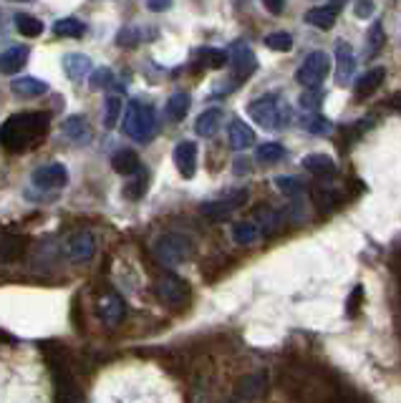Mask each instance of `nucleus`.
<instances>
[{
  "label": "nucleus",
  "mask_w": 401,
  "mask_h": 403,
  "mask_svg": "<svg viewBox=\"0 0 401 403\" xmlns=\"http://www.w3.org/2000/svg\"><path fill=\"white\" fill-rule=\"evenodd\" d=\"M303 166H306L311 174H318V177H331L336 171L333 159L326 154H308L306 159H303Z\"/></svg>",
  "instance_id": "25"
},
{
  "label": "nucleus",
  "mask_w": 401,
  "mask_h": 403,
  "mask_svg": "<svg viewBox=\"0 0 401 403\" xmlns=\"http://www.w3.org/2000/svg\"><path fill=\"white\" fill-rule=\"evenodd\" d=\"M353 71H356V55H353V48L343 41L336 43V81L343 86V83L351 81Z\"/></svg>",
  "instance_id": "13"
},
{
  "label": "nucleus",
  "mask_w": 401,
  "mask_h": 403,
  "mask_svg": "<svg viewBox=\"0 0 401 403\" xmlns=\"http://www.w3.org/2000/svg\"><path fill=\"white\" fill-rule=\"evenodd\" d=\"M336 18H338V11H336L333 6H321V8H311V11L306 13V23L313 28H318V31H328V28L336 26Z\"/></svg>",
  "instance_id": "20"
},
{
  "label": "nucleus",
  "mask_w": 401,
  "mask_h": 403,
  "mask_svg": "<svg viewBox=\"0 0 401 403\" xmlns=\"http://www.w3.org/2000/svg\"><path fill=\"white\" fill-rule=\"evenodd\" d=\"M119 117H122V99H119V96H109V99H106V111H104V127L114 129Z\"/></svg>",
  "instance_id": "34"
},
{
  "label": "nucleus",
  "mask_w": 401,
  "mask_h": 403,
  "mask_svg": "<svg viewBox=\"0 0 401 403\" xmlns=\"http://www.w3.org/2000/svg\"><path fill=\"white\" fill-rule=\"evenodd\" d=\"M245 171H247V161L245 159L235 161V174H245Z\"/></svg>",
  "instance_id": "46"
},
{
  "label": "nucleus",
  "mask_w": 401,
  "mask_h": 403,
  "mask_svg": "<svg viewBox=\"0 0 401 403\" xmlns=\"http://www.w3.org/2000/svg\"><path fill=\"white\" fill-rule=\"evenodd\" d=\"M197 58H200L202 66H207V68H225L228 66V50H220V48L197 50Z\"/></svg>",
  "instance_id": "30"
},
{
  "label": "nucleus",
  "mask_w": 401,
  "mask_h": 403,
  "mask_svg": "<svg viewBox=\"0 0 401 403\" xmlns=\"http://www.w3.org/2000/svg\"><path fill=\"white\" fill-rule=\"evenodd\" d=\"M262 6L267 8V13H273V16H280L285 8V0H262Z\"/></svg>",
  "instance_id": "44"
},
{
  "label": "nucleus",
  "mask_w": 401,
  "mask_h": 403,
  "mask_svg": "<svg viewBox=\"0 0 401 403\" xmlns=\"http://www.w3.org/2000/svg\"><path fill=\"white\" fill-rule=\"evenodd\" d=\"M137 182H132L129 184L127 189H124V194H127V199H141L144 197V192H146V171H137Z\"/></svg>",
  "instance_id": "40"
},
{
  "label": "nucleus",
  "mask_w": 401,
  "mask_h": 403,
  "mask_svg": "<svg viewBox=\"0 0 401 403\" xmlns=\"http://www.w3.org/2000/svg\"><path fill=\"white\" fill-rule=\"evenodd\" d=\"M94 252H96V237H94V232H86V230L84 232H76L66 245L68 260L76 262V265L89 262L91 257H94Z\"/></svg>",
  "instance_id": "11"
},
{
  "label": "nucleus",
  "mask_w": 401,
  "mask_h": 403,
  "mask_svg": "<svg viewBox=\"0 0 401 403\" xmlns=\"http://www.w3.org/2000/svg\"><path fill=\"white\" fill-rule=\"evenodd\" d=\"M16 26L18 31H21V36H26V38H38V36L43 33V23H41L38 18L28 16V13H18Z\"/></svg>",
  "instance_id": "28"
},
{
  "label": "nucleus",
  "mask_w": 401,
  "mask_h": 403,
  "mask_svg": "<svg viewBox=\"0 0 401 403\" xmlns=\"http://www.w3.org/2000/svg\"><path fill=\"white\" fill-rule=\"evenodd\" d=\"M139 41H141V36H139V28L137 26H124L117 36V43L122 45V48H134V45H139Z\"/></svg>",
  "instance_id": "36"
},
{
  "label": "nucleus",
  "mask_w": 401,
  "mask_h": 403,
  "mask_svg": "<svg viewBox=\"0 0 401 403\" xmlns=\"http://www.w3.org/2000/svg\"><path fill=\"white\" fill-rule=\"evenodd\" d=\"M280 222V215L273 210H267V207H262V210H257V227H262L265 232H273L275 227H278Z\"/></svg>",
  "instance_id": "38"
},
{
  "label": "nucleus",
  "mask_w": 401,
  "mask_h": 403,
  "mask_svg": "<svg viewBox=\"0 0 401 403\" xmlns=\"http://www.w3.org/2000/svg\"><path fill=\"white\" fill-rule=\"evenodd\" d=\"M262 388H265V376H262V373H252V376H247L245 381H242V386H240V396L255 398Z\"/></svg>",
  "instance_id": "33"
},
{
  "label": "nucleus",
  "mask_w": 401,
  "mask_h": 403,
  "mask_svg": "<svg viewBox=\"0 0 401 403\" xmlns=\"http://www.w3.org/2000/svg\"><path fill=\"white\" fill-rule=\"evenodd\" d=\"M53 33L61 36V38H81L86 33V23L78 21V18H61V21L53 23Z\"/></svg>",
  "instance_id": "26"
},
{
  "label": "nucleus",
  "mask_w": 401,
  "mask_h": 403,
  "mask_svg": "<svg viewBox=\"0 0 401 403\" xmlns=\"http://www.w3.org/2000/svg\"><path fill=\"white\" fill-rule=\"evenodd\" d=\"M373 3L371 0H356V6H353V13H356V18H361V21H366V18L373 16Z\"/></svg>",
  "instance_id": "42"
},
{
  "label": "nucleus",
  "mask_w": 401,
  "mask_h": 403,
  "mask_svg": "<svg viewBox=\"0 0 401 403\" xmlns=\"http://www.w3.org/2000/svg\"><path fill=\"white\" fill-rule=\"evenodd\" d=\"M228 139H230V146H232L235 151H245V149H250L252 144H255V131H252L245 122L235 119V122L230 124V129H228Z\"/></svg>",
  "instance_id": "16"
},
{
  "label": "nucleus",
  "mask_w": 401,
  "mask_h": 403,
  "mask_svg": "<svg viewBox=\"0 0 401 403\" xmlns=\"http://www.w3.org/2000/svg\"><path fill=\"white\" fill-rule=\"evenodd\" d=\"M124 134L139 144H146L156 134V114L144 101H132L124 114Z\"/></svg>",
  "instance_id": "2"
},
{
  "label": "nucleus",
  "mask_w": 401,
  "mask_h": 403,
  "mask_svg": "<svg viewBox=\"0 0 401 403\" xmlns=\"http://www.w3.org/2000/svg\"><path fill=\"white\" fill-rule=\"evenodd\" d=\"M220 124H223V109H207L205 114H200L195 122V131L202 139H210L218 134Z\"/></svg>",
  "instance_id": "21"
},
{
  "label": "nucleus",
  "mask_w": 401,
  "mask_h": 403,
  "mask_svg": "<svg viewBox=\"0 0 401 403\" xmlns=\"http://www.w3.org/2000/svg\"><path fill=\"white\" fill-rule=\"evenodd\" d=\"M11 91L21 99H38V96L48 94V83L41 81V78H33V76H21L13 81Z\"/></svg>",
  "instance_id": "17"
},
{
  "label": "nucleus",
  "mask_w": 401,
  "mask_h": 403,
  "mask_svg": "<svg viewBox=\"0 0 401 403\" xmlns=\"http://www.w3.org/2000/svg\"><path fill=\"white\" fill-rule=\"evenodd\" d=\"M26 247H28V240L21 237V235H6L0 237V260L3 262H13L21 260L26 254Z\"/></svg>",
  "instance_id": "18"
},
{
  "label": "nucleus",
  "mask_w": 401,
  "mask_h": 403,
  "mask_svg": "<svg viewBox=\"0 0 401 403\" xmlns=\"http://www.w3.org/2000/svg\"><path fill=\"white\" fill-rule=\"evenodd\" d=\"M275 187H278L283 194H288V197H296V194L303 192V182L296 177H278L275 179Z\"/></svg>",
  "instance_id": "39"
},
{
  "label": "nucleus",
  "mask_w": 401,
  "mask_h": 403,
  "mask_svg": "<svg viewBox=\"0 0 401 403\" xmlns=\"http://www.w3.org/2000/svg\"><path fill=\"white\" fill-rule=\"evenodd\" d=\"M358 300H361V287H356V290H353V298L348 300V315H356V305H358Z\"/></svg>",
  "instance_id": "45"
},
{
  "label": "nucleus",
  "mask_w": 401,
  "mask_h": 403,
  "mask_svg": "<svg viewBox=\"0 0 401 403\" xmlns=\"http://www.w3.org/2000/svg\"><path fill=\"white\" fill-rule=\"evenodd\" d=\"M245 202H247V189H235V192L223 194V197L215 199V202H205V205H202V215H207L210 220H225V217H230L235 210H240Z\"/></svg>",
  "instance_id": "8"
},
{
  "label": "nucleus",
  "mask_w": 401,
  "mask_h": 403,
  "mask_svg": "<svg viewBox=\"0 0 401 403\" xmlns=\"http://www.w3.org/2000/svg\"><path fill=\"white\" fill-rule=\"evenodd\" d=\"M169 6H172V0H146V8L151 13H164L169 11Z\"/></svg>",
  "instance_id": "43"
},
{
  "label": "nucleus",
  "mask_w": 401,
  "mask_h": 403,
  "mask_svg": "<svg viewBox=\"0 0 401 403\" xmlns=\"http://www.w3.org/2000/svg\"><path fill=\"white\" fill-rule=\"evenodd\" d=\"M301 109L303 111H318V106H321V101H324V96H321V91L318 89H306V94H301Z\"/></svg>",
  "instance_id": "41"
},
{
  "label": "nucleus",
  "mask_w": 401,
  "mask_h": 403,
  "mask_svg": "<svg viewBox=\"0 0 401 403\" xmlns=\"http://www.w3.org/2000/svg\"><path fill=\"white\" fill-rule=\"evenodd\" d=\"M384 76H386L384 66H376V68H371V71H366V73H363V76L356 81V96H368V94H373V91H376V89L381 86Z\"/></svg>",
  "instance_id": "23"
},
{
  "label": "nucleus",
  "mask_w": 401,
  "mask_h": 403,
  "mask_svg": "<svg viewBox=\"0 0 401 403\" xmlns=\"http://www.w3.org/2000/svg\"><path fill=\"white\" fill-rule=\"evenodd\" d=\"M96 310H99V318L104 326L114 328L124 321V315H127V305H124L122 295L117 293H104L96 303Z\"/></svg>",
  "instance_id": "10"
},
{
  "label": "nucleus",
  "mask_w": 401,
  "mask_h": 403,
  "mask_svg": "<svg viewBox=\"0 0 401 403\" xmlns=\"http://www.w3.org/2000/svg\"><path fill=\"white\" fill-rule=\"evenodd\" d=\"M328 73H331V58L324 50H313V53L306 55V61L296 71V81L301 86H306V89H318Z\"/></svg>",
  "instance_id": "6"
},
{
  "label": "nucleus",
  "mask_w": 401,
  "mask_h": 403,
  "mask_svg": "<svg viewBox=\"0 0 401 403\" xmlns=\"http://www.w3.org/2000/svg\"><path fill=\"white\" fill-rule=\"evenodd\" d=\"M190 106H192V99H190V94H184V91L169 96V101H167V119H169V122H182V119L190 114Z\"/></svg>",
  "instance_id": "24"
},
{
  "label": "nucleus",
  "mask_w": 401,
  "mask_h": 403,
  "mask_svg": "<svg viewBox=\"0 0 401 403\" xmlns=\"http://www.w3.org/2000/svg\"><path fill=\"white\" fill-rule=\"evenodd\" d=\"M255 156L260 164H275V161H280L285 156V149L278 141H267V144H260V146H257Z\"/></svg>",
  "instance_id": "29"
},
{
  "label": "nucleus",
  "mask_w": 401,
  "mask_h": 403,
  "mask_svg": "<svg viewBox=\"0 0 401 403\" xmlns=\"http://www.w3.org/2000/svg\"><path fill=\"white\" fill-rule=\"evenodd\" d=\"M63 71L71 81H81L86 73L91 71V61L89 55L84 53H66L63 55Z\"/></svg>",
  "instance_id": "22"
},
{
  "label": "nucleus",
  "mask_w": 401,
  "mask_h": 403,
  "mask_svg": "<svg viewBox=\"0 0 401 403\" xmlns=\"http://www.w3.org/2000/svg\"><path fill=\"white\" fill-rule=\"evenodd\" d=\"M228 63L232 66L235 81H247L257 71V58L245 41H235L228 50Z\"/></svg>",
  "instance_id": "7"
},
{
  "label": "nucleus",
  "mask_w": 401,
  "mask_h": 403,
  "mask_svg": "<svg viewBox=\"0 0 401 403\" xmlns=\"http://www.w3.org/2000/svg\"><path fill=\"white\" fill-rule=\"evenodd\" d=\"M156 298L162 300L169 310H184L192 303V290L182 277L169 272V275L156 280Z\"/></svg>",
  "instance_id": "5"
},
{
  "label": "nucleus",
  "mask_w": 401,
  "mask_h": 403,
  "mask_svg": "<svg viewBox=\"0 0 401 403\" xmlns=\"http://www.w3.org/2000/svg\"><path fill=\"white\" fill-rule=\"evenodd\" d=\"M174 164L184 179H192L197 171V144L195 141H179L174 146Z\"/></svg>",
  "instance_id": "12"
},
{
  "label": "nucleus",
  "mask_w": 401,
  "mask_h": 403,
  "mask_svg": "<svg viewBox=\"0 0 401 403\" xmlns=\"http://www.w3.org/2000/svg\"><path fill=\"white\" fill-rule=\"evenodd\" d=\"M28 55H31L28 45H11V48H6L0 53V73H6V76L18 73L28 63Z\"/></svg>",
  "instance_id": "14"
},
{
  "label": "nucleus",
  "mask_w": 401,
  "mask_h": 403,
  "mask_svg": "<svg viewBox=\"0 0 401 403\" xmlns=\"http://www.w3.org/2000/svg\"><path fill=\"white\" fill-rule=\"evenodd\" d=\"M303 129H306L308 134H313V136H326V134H331V122L324 117H318V114H311V117L303 119Z\"/></svg>",
  "instance_id": "32"
},
{
  "label": "nucleus",
  "mask_w": 401,
  "mask_h": 403,
  "mask_svg": "<svg viewBox=\"0 0 401 403\" xmlns=\"http://www.w3.org/2000/svg\"><path fill=\"white\" fill-rule=\"evenodd\" d=\"M247 114H250L252 122L262 129H283L285 124L290 122L288 106L280 104V99L273 94H265V96H260V99L250 101Z\"/></svg>",
  "instance_id": "4"
},
{
  "label": "nucleus",
  "mask_w": 401,
  "mask_h": 403,
  "mask_svg": "<svg viewBox=\"0 0 401 403\" xmlns=\"http://www.w3.org/2000/svg\"><path fill=\"white\" fill-rule=\"evenodd\" d=\"M112 166L117 174H122V177H132V174H137V171L141 169L139 154H137L134 149H119L117 154L112 156Z\"/></svg>",
  "instance_id": "19"
},
{
  "label": "nucleus",
  "mask_w": 401,
  "mask_h": 403,
  "mask_svg": "<svg viewBox=\"0 0 401 403\" xmlns=\"http://www.w3.org/2000/svg\"><path fill=\"white\" fill-rule=\"evenodd\" d=\"M265 45L270 50H290L293 48V38H290V33H283V31H278V33H270L265 38Z\"/></svg>",
  "instance_id": "37"
},
{
  "label": "nucleus",
  "mask_w": 401,
  "mask_h": 403,
  "mask_svg": "<svg viewBox=\"0 0 401 403\" xmlns=\"http://www.w3.org/2000/svg\"><path fill=\"white\" fill-rule=\"evenodd\" d=\"M33 184L38 189H46V192H53V189H61L68 184V171L63 164L58 161H50V164H43L33 171Z\"/></svg>",
  "instance_id": "9"
},
{
  "label": "nucleus",
  "mask_w": 401,
  "mask_h": 403,
  "mask_svg": "<svg viewBox=\"0 0 401 403\" xmlns=\"http://www.w3.org/2000/svg\"><path fill=\"white\" fill-rule=\"evenodd\" d=\"M50 127V117L43 111H26V114H13L0 127V144L13 154H21L26 149H33L46 139Z\"/></svg>",
  "instance_id": "1"
},
{
  "label": "nucleus",
  "mask_w": 401,
  "mask_h": 403,
  "mask_svg": "<svg viewBox=\"0 0 401 403\" xmlns=\"http://www.w3.org/2000/svg\"><path fill=\"white\" fill-rule=\"evenodd\" d=\"M21 3H28V0H21Z\"/></svg>",
  "instance_id": "47"
},
{
  "label": "nucleus",
  "mask_w": 401,
  "mask_h": 403,
  "mask_svg": "<svg viewBox=\"0 0 401 403\" xmlns=\"http://www.w3.org/2000/svg\"><path fill=\"white\" fill-rule=\"evenodd\" d=\"M112 81H114V71L109 66H99V68H94L91 71V76H89V86L91 89H106V86H112Z\"/></svg>",
  "instance_id": "35"
},
{
  "label": "nucleus",
  "mask_w": 401,
  "mask_h": 403,
  "mask_svg": "<svg viewBox=\"0 0 401 403\" xmlns=\"http://www.w3.org/2000/svg\"><path fill=\"white\" fill-rule=\"evenodd\" d=\"M257 237H260V227H257L255 222H237V225H232L235 245H242V247H247V245H252Z\"/></svg>",
  "instance_id": "27"
},
{
  "label": "nucleus",
  "mask_w": 401,
  "mask_h": 403,
  "mask_svg": "<svg viewBox=\"0 0 401 403\" xmlns=\"http://www.w3.org/2000/svg\"><path fill=\"white\" fill-rule=\"evenodd\" d=\"M195 254V242L182 232H167L154 242V257L164 267H179Z\"/></svg>",
  "instance_id": "3"
},
{
  "label": "nucleus",
  "mask_w": 401,
  "mask_h": 403,
  "mask_svg": "<svg viewBox=\"0 0 401 403\" xmlns=\"http://www.w3.org/2000/svg\"><path fill=\"white\" fill-rule=\"evenodd\" d=\"M384 28H381V23H373L371 28H368V33H366V58H373V55L379 53L381 48H384Z\"/></svg>",
  "instance_id": "31"
},
{
  "label": "nucleus",
  "mask_w": 401,
  "mask_h": 403,
  "mask_svg": "<svg viewBox=\"0 0 401 403\" xmlns=\"http://www.w3.org/2000/svg\"><path fill=\"white\" fill-rule=\"evenodd\" d=\"M63 136L68 139L71 144H78V146H84V144L91 141V127H89V119L76 114V117H68L61 127Z\"/></svg>",
  "instance_id": "15"
}]
</instances>
